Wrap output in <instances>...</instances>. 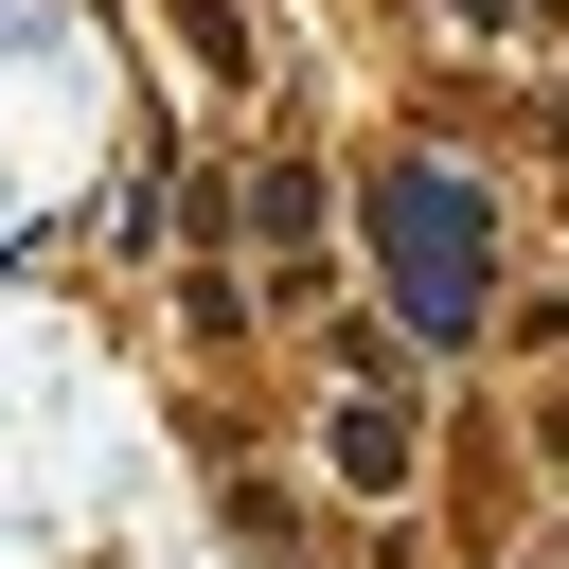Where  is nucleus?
Segmentation results:
<instances>
[{
    "label": "nucleus",
    "mask_w": 569,
    "mask_h": 569,
    "mask_svg": "<svg viewBox=\"0 0 569 569\" xmlns=\"http://www.w3.org/2000/svg\"><path fill=\"white\" fill-rule=\"evenodd\" d=\"M462 18H533V0H462Z\"/></svg>",
    "instance_id": "obj_2"
},
{
    "label": "nucleus",
    "mask_w": 569,
    "mask_h": 569,
    "mask_svg": "<svg viewBox=\"0 0 569 569\" xmlns=\"http://www.w3.org/2000/svg\"><path fill=\"white\" fill-rule=\"evenodd\" d=\"M373 249H391V302H409L427 338H462V320H480L498 231H480V196H462V178H373Z\"/></svg>",
    "instance_id": "obj_1"
}]
</instances>
